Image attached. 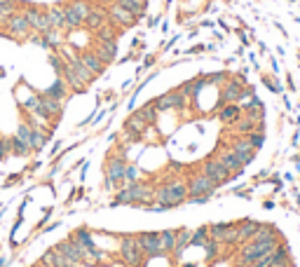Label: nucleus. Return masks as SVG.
<instances>
[{"instance_id": "obj_42", "label": "nucleus", "mask_w": 300, "mask_h": 267, "mask_svg": "<svg viewBox=\"0 0 300 267\" xmlns=\"http://www.w3.org/2000/svg\"><path fill=\"white\" fill-rule=\"evenodd\" d=\"M221 242H216V239H209V242H206V244L202 246L204 251H206V260H209V263H211V260H214L216 256H218V251H221Z\"/></svg>"}, {"instance_id": "obj_49", "label": "nucleus", "mask_w": 300, "mask_h": 267, "mask_svg": "<svg viewBox=\"0 0 300 267\" xmlns=\"http://www.w3.org/2000/svg\"><path fill=\"white\" fill-rule=\"evenodd\" d=\"M0 77H5V71H2V68H0Z\"/></svg>"}, {"instance_id": "obj_20", "label": "nucleus", "mask_w": 300, "mask_h": 267, "mask_svg": "<svg viewBox=\"0 0 300 267\" xmlns=\"http://www.w3.org/2000/svg\"><path fill=\"white\" fill-rule=\"evenodd\" d=\"M89 49L97 54V56L106 66H110L113 61H115V56H118V43H99V40H97V43L92 45Z\"/></svg>"}, {"instance_id": "obj_2", "label": "nucleus", "mask_w": 300, "mask_h": 267, "mask_svg": "<svg viewBox=\"0 0 300 267\" xmlns=\"http://www.w3.org/2000/svg\"><path fill=\"white\" fill-rule=\"evenodd\" d=\"M152 202H155V188L148 181L139 178V181L125 185L122 190H118L110 206H141V209H148Z\"/></svg>"}, {"instance_id": "obj_28", "label": "nucleus", "mask_w": 300, "mask_h": 267, "mask_svg": "<svg viewBox=\"0 0 300 267\" xmlns=\"http://www.w3.org/2000/svg\"><path fill=\"white\" fill-rule=\"evenodd\" d=\"M47 19H50V26H52V28H59V31H64V33L68 31L64 5H52V7H47Z\"/></svg>"}, {"instance_id": "obj_32", "label": "nucleus", "mask_w": 300, "mask_h": 267, "mask_svg": "<svg viewBox=\"0 0 300 267\" xmlns=\"http://www.w3.org/2000/svg\"><path fill=\"white\" fill-rule=\"evenodd\" d=\"M50 134H52V131H45V129H33V131H31V141H28L31 152H40V150L45 148V143L50 141Z\"/></svg>"}, {"instance_id": "obj_16", "label": "nucleus", "mask_w": 300, "mask_h": 267, "mask_svg": "<svg viewBox=\"0 0 300 267\" xmlns=\"http://www.w3.org/2000/svg\"><path fill=\"white\" fill-rule=\"evenodd\" d=\"M54 248H56V251H59L61 256L68 258L71 263H77V265H82V263H85V248H82L80 244H75V242L71 239V237H66V239H61V242H59V244L54 246Z\"/></svg>"}, {"instance_id": "obj_35", "label": "nucleus", "mask_w": 300, "mask_h": 267, "mask_svg": "<svg viewBox=\"0 0 300 267\" xmlns=\"http://www.w3.org/2000/svg\"><path fill=\"white\" fill-rule=\"evenodd\" d=\"M7 146H10V155H14V157H28V155H31V148H28L24 141L17 139V134H14V136H7Z\"/></svg>"}, {"instance_id": "obj_43", "label": "nucleus", "mask_w": 300, "mask_h": 267, "mask_svg": "<svg viewBox=\"0 0 300 267\" xmlns=\"http://www.w3.org/2000/svg\"><path fill=\"white\" fill-rule=\"evenodd\" d=\"M244 136H247L249 143H251V146H253L256 150L260 148L263 143H265V134H263V129H256V131H251V134H244Z\"/></svg>"}, {"instance_id": "obj_44", "label": "nucleus", "mask_w": 300, "mask_h": 267, "mask_svg": "<svg viewBox=\"0 0 300 267\" xmlns=\"http://www.w3.org/2000/svg\"><path fill=\"white\" fill-rule=\"evenodd\" d=\"M141 171H139V167L136 164H127V169H125V183H134V181H139L141 176H139Z\"/></svg>"}, {"instance_id": "obj_38", "label": "nucleus", "mask_w": 300, "mask_h": 267, "mask_svg": "<svg viewBox=\"0 0 300 267\" xmlns=\"http://www.w3.org/2000/svg\"><path fill=\"white\" fill-rule=\"evenodd\" d=\"M17 10H19V2L17 0H0V24L7 22Z\"/></svg>"}, {"instance_id": "obj_13", "label": "nucleus", "mask_w": 300, "mask_h": 267, "mask_svg": "<svg viewBox=\"0 0 300 267\" xmlns=\"http://www.w3.org/2000/svg\"><path fill=\"white\" fill-rule=\"evenodd\" d=\"M136 242H139L143 256L148 260L150 258H164L162 256V246H160V232H139Z\"/></svg>"}, {"instance_id": "obj_46", "label": "nucleus", "mask_w": 300, "mask_h": 267, "mask_svg": "<svg viewBox=\"0 0 300 267\" xmlns=\"http://www.w3.org/2000/svg\"><path fill=\"white\" fill-rule=\"evenodd\" d=\"M7 155H10V146H7V136H2L0 134V162L7 160Z\"/></svg>"}, {"instance_id": "obj_37", "label": "nucleus", "mask_w": 300, "mask_h": 267, "mask_svg": "<svg viewBox=\"0 0 300 267\" xmlns=\"http://www.w3.org/2000/svg\"><path fill=\"white\" fill-rule=\"evenodd\" d=\"M136 113H139V115L146 120L148 124H157V115H160V113H157V108H155V103H152V101H148L146 106H141Z\"/></svg>"}, {"instance_id": "obj_17", "label": "nucleus", "mask_w": 300, "mask_h": 267, "mask_svg": "<svg viewBox=\"0 0 300 267\" xmlns=\"http://www.w3.org/2000/svg\"><path fill=\"white\" fill-rule=\"evenodd\" d=\"M40 101H43L47 122H50L52 127H56V124H59V120H61V115H64V106H66V103H64V101H59V98L47 97L45 92H40Z\"/></svg>"}, {"instance_id": "obj_3", "label": "nucleus", "mask_w": 300, "mask_h": 267, "mask_svg": "<svg viewBox=\"0 0 300 267\" xmlns=\"http://www.w3.org/2000/svg\"><path fill=\"white\" fill-rule=\"evenodd\" d=\"M216 190H218V185H216L202 169L190 173V178H188V202L190 204H195L200 197H202V199H209Z\"/></svg>"}, {"instance_id": "obj_19", "label": "nucleus", "mask_w": 300, "mask_h": 267, "mask_svg": "<svg viewBox=\"0 0 300 267\" xmlns=\"http://www.w3.org/2000/svg\"><path fill=\"white\" fill-rule=\"evenodd\" d=\"M216 157L221 160V164H223V167H225L227 171H230L232 176H239V173L244 171V164L239 162V157H237V155H235V152H232L230 148L221 150V152H216Z\"/></svg>"}, {"instance_id": "obj_14", "label": "nucleus", "mask_w": 300, "mask_h": 267, "mask_svg": "<svg viewBox=\"0 0 300 267\" xmlns=\"http://www.w3.org/2000/svg\"><path fill=\"white\" fill-rule=\"evenodd\" d=\"M108 19L115 24V26H120V28H131V26H136V22H139L136 14H131L127 7L118 5L115 0H113V5L108 7Z\"/></svg>"}, {"instance_id": "obj_15", "label": "nucleus", "mask_w": 300, "mask_h": 267, "mask_svg": "<svg viewBox=\"0 0 300 267\" xmlns=\"http://www.w3.org/2000/svg\"><path fill=\"white\" fill-rule=\"evenodd\" d=\"M242 92H244V82L239 80V77H232V80H227L221 89V101H218V106L216 108H223L227 103H239V98H242Z\"/></svg>"}, {"instance_id": "obj_26", "label": "nucleus", "mask_w": 300, "mask_h": 267, "mask_svg": "<svg viewBox=\"0 0 300 267\" xmlns=\"http://www.w3.org/2000/svg\"><path fill=\"white\" fill-rule=\"evenodd\" d=\"M218 120L223 122V124H227V127H232L237 120L242 118V106H237V103H227V106L218 108Z\"/></svg>"}, {"instance_id": "obj_6", "label": "nucleus", "mask_w": 300, "mask_h": 267, "mask_svg": "<svg viewBox=\"0 0 300 267\" xmlns=\"http://www.w3.org/2000/svg\"><path fill=\"white\" fill-rule=\"evenodd\" d=\"M277 244H272V242H247V244H242L239 251H237L235 267H251L258 258H263L265 253H270Z\"/></svg>"}, {"instance_id": "obj_48", "label": "nucleus", "mask_w": 300, "mask_h": 267, "mask_svg": "<svg viewBox=\"0 0 300 267\" xmlns=\"http://www.w3.org/2000/svg\"><path fill=\"white\" fill-rule=\"evenodd\" d=\"M66 267H80V265H77V263H68V265H66Z\"/></svg>"}, {"instance_id": "obj_9", "label": "nucleus", "mask_w": 300, "mask_h": 267, "mask_svg": "<svg viewBox=\"0 0 300 267\" xmlns=\"http://www.w3.org/2000/svg\"><path fill=\"white\" fill-rule=\"evenodd\" d=\"M24 7V17H26V22L31 24L33 33H38V35H43L47 33L52 26H50V19H47V10L45 7H38V5H33V2H22Z\"/></svg>"}, {"instance_id": "obj_7", "label": "nucleus", "mask_w": 300, "mask_h": 267, "mask_svg": "<svg viewBox=\"0 0 300 267\" xmlns=\"http://www.w3.org/2000/svg\"><path fill=\"white\" fill-rule=\"evenodd\" d=\"M2 35L5 38H10V40H17V43H26V40H31L33 35V28L31 24L26 22V17H24V12H14L7 22L2 24Z\"/></svg>"}, {"instance_id": "obj_27", "label": "nucleus", "mask_w": 300, "mask_h": 267, "mask_svg": "<svg viewBox=\"0 0 300 267\" xmlns=\"http://www.w3.org/2000/svg\"><path fill=\"white\" fill-rule=\"evenodd\" d=\"M148 127H150V124L141 118L136 110H134V113L125 120V131H129V134H136V136H143V134L148 131Z\"/></svg>"}, {"instance_id": "obj_22", "label": "nucleus", "mask_w": 300, "mask_h": 267, "mask_svg": "<svg viewBox=\"0 0 300 267\" xmlns=\"http://www.w3.org/2000/svg\"><path fill=\"white\" fill-rule=\"evenodd\" d=\"M106 22H108V10L106 7H101V5H92V10H89V14H87V19H85V28H89V31L94 33L99 26H103Z\"/></svg>"}, {"instance_id": "obj_25", "label": "nucleus", "mask_w": 300, "mask_h": 267, "mask_svg": "<svg viewBox=\"0 0 300 267\" xmlns=\"http://www.w3.org/2000/svg\"><path fill=\"white\" fill-rule=\"evenodd\" d=\"M190 239H193V230H188V227H178L176 230V246H174V253H172L174 260H178L183 256V251L190 246Z\"/></svg>"}, {"instance_id": "obj_33", "label": "nucleus", "mask_w": 300, "mask_h": 267, "mask_svg": "<svg viewBox=\"0 0 300 267\" xmlns=\"http://www.w3.org/2000/svg\"><path fill=\"white\" fill-rule=\"evenodd\" d=\"M40 263H45L47 267H66L71 260H68L66 256H61V253H59V251L52 246V248H50V251L43 256V260H40Z\"/></svg>"}, {"instance_id": "obj_29", "label": "nucleus", "mask_w": 300, "mask_h": 267, "mask_svg": "<svg viewBox=\"0 0 300 267\" xmlns=\"http://www.w3.org/2000/svg\"><path fill=\"white\" fill-rule=\"evenodd\" d=\"M71 239H73L75 244L82 246L85 251H92V248L97 246L94 244V237H92V230L85 227V225H82V227H77V230H73V232H71Z\"/></svg>"}, {"instance_id": "obj_21", "label": "nucleus", "mask_w": 300, "mask_h": 267, "mask_svg": "<svg viewBox=\"0 0 300 267\" xmlns=\"http://www.w3.org/2000/svg\"><path fill=\"white\" fill-rule=\"evenodd\" d=\"M260 223L258 220H251V218H244V220H237V230H239V237H237V246L247 244L253 239V235L258 232Z\"/></svg>"}, {"instance_id": "obj_34", "label": "nucleus", "mask_w": 300, "mask_h": 267, "mask_svg": "<svg viewBox=\"0 0 300 267\" xmlns=\"http://www.w3.org/2000/svg\"><path fill=\"white\" fill-rule=\"evenodd\" d=\"M160 246H162V256H172L174 246H176V230H162Z\"/></svg>"}, {"instance_id": "obj_40", "label": "nucleus", "mask_w": 300, "mask_h": 267, "mask_svg": "<svg viewBox=\"0 0 300 267\" xmlns=\"http://www.w3.org/2000/svg\"><path fill=\"white\" fill-rule=\"evenodd\" d=\"M50 64L54 66V71H56V77H64L66 64H68V61H66L61 54H59V52H52V54H50Z\"/></svg>"}, {"instance_id": "obj_11", "label": "nucleus", "mask_w": 300, "mask_h": 267, "mask_svg": "<svg viewBox=\"0 0 300 267\" xmlns=\"http://www.w3.org/2000/svg\"><path fill=\"white\" fill-rule=\"evenodd\" d=\"M152 103L157 108V113H167V110H183L185 103H188V97L183 94L181 89H172V92H167V94H162V97L152 98Z\"/></svg>"}, {"instance_id": "obj_23", "label": "nucleus", "mask_w": 300, "mask_h": 267, "mask_svg": "<svg viewBox=\"0 0 300 267\" xmlns=\"http://www.w3.org/2000/svg\"><path fill=\"white\" fill-rule=\"evenodd\" d=\"M120 26H115V24L108 19L103 26H99L97 31H94V38H97L99 43H118V38H120Z\"/></svg>"}, {"instance_id": "obj_12", "label": "nucleus", "mask_w": 300, "mask_h": 267, "mask_svg": "<svg viewBox=\"0 0 300 267\" xmlns=\"http://www.w3.org/2000/svg\"><path fill=\"white\" fill-rule=\"evenodd\" d=\"M227 148L235 152L237 157H239V162L247 167V164H251V162L256 160V152L258 150L249 143V139L247 136H242V134H237L235 139H230V143H227Z\"/></svg>"}, {"instance_id": "obj_41", "label": "nucleus", "mask_w": 300, "mask_h": 267, "mask_svg": "<svg viewBox=\"0 0 300 267\" xmlns=\"http://www.w3.org/2000/svg\"><path fill=\"white\" fill-rule=\"evenodd\" d=\"M31 131H33V127L31 124H28V122H19V127H17V139L19 141H24V143H26V146H28V141H31ZM28 148H31V146H28Z\"/></svg>"}, {"instance_id": "obj_18", "label": "nucleus", "mask_w": 300, "mask_h": 267, "mask_svg": "<svg viewBox=\"0 0 300 267\" xmlns=\"http://www.w3.org/2000/svg\"><path fill=\"white\" fill-rule=\"evenodd\" d=\"M77 59H80V61L85 64V68H87V71H89L92 75H94V77L103 75V71L108 68V66L103 64V61H101V59H99V56H97L94 52H92V49H85V52H80V54H77Z\"/></svg>"}, {"instance_id": "obj_1", "label": "nucleus", "mask_w": 300, "mask_h": 267, "mask_svg": "<svg viewBox=\"0 0 300 267\" xmlns=\"http://www.w3.org/2000/svg\"><path fill=\"white\" fill-rule=\"evenodd\" d=\"M185 202H188V183L178 178V173H172L155 188V202L146 211H169L178 209Z\"/></svg>"}, {"instance_id": "obj_10", "label": "nucleus", "mask_w": 300, "mask_h": 267, "mask_svg": "<svg viewBox=\"0 0 300 267\" xmlns=\"http://www.w3.org/2000/svg\"><path fill=\"white\" fill-rule=\"evenodd\" d=\"M200 169H202L204 173H206V176H209V178H211V181L218 185V188H221V185H225V183H230L232 178H235V176H232V173H230V171H227L223 164H221V160H218L216 155H214V157H206V160L202 162V167H200Z\"/></svg>"}, {"instance_id": "obj_36", "label": "nucleus", "mask_w": 300, "mask_h": 267, "mask_svg": "<svg viewBox=\"0 0 300 267\" xmlns=\"http://www.w3.org/2000/svg\"><path fill=\"white\" fill-rule=\"evenodd\" d=\"M118 5H122V7H127L131 14H136V17H143L146 14V5H148V0H115Z\"/></svg>"}, {"instance_id": "obj_8", "label": "nucleus", "mask_w": 300, "mask_h": 267, "mask_svg": "<svg viewBox=\"0 0 300 267\" xmlns=\"http://www.w3.org/2000/svg\"><path fill=\"white\" fill-rule=\"evenodd\" d=\"M92 10V2L89 0H68L64 5L66 12V26L68 31H75V28H82L85 26L87 14Z\"/></svg>"}, {"instance_id": "obj_47", "label": "nucleus", "mask_w": 300, "mask_h": 267, "mask_svg": "<svg viewBox=\"0 0 300 267\" xmlns=\"http://www.w3.org/2000/svg\"><path fill=\"white\" fill-rule=\"evenodd\" d=\"M22 181V173H14V176H10L7 181H5V185H14V183Z\"/></svg>"}, {"instance_id": "obj_30", "label": "nucleus", "mask_w": 300, "mask_h": 267, "mask_svg": "<svg viewBox=\"0 0 300 267\" xmlns=\"http://www.w3.org/2000/svg\"><path fill=\"white\" fill-rule=\"evenodd\" d=\"M68 92H71V89H68V85H66L64 77H56V80H54V85L45 89V94H47V97L59 98V101H64V103L68 101Z\"/></svg>"}, {"instance_id": "obj_31", "label": "nucleus", "mask_w": 300, "mask_h": 267, "mask_svg": "<svg viewBox=\"0 0 300 267\" xmlns=\"http://www.w3.org/2000/svg\"><path fill=\"white\" fill-rule=\"evenodd\" d=\"M68 68H71V71H73V73L77 75V77H80V80H82V82H85L87 87H89L92 82H94V75H92V73H89V71L85 68V64H82V61L77 59V54H75L73 59L68 61Z\"/></svg>"}, {"instance_id": "obj_45", "label": "nucleus", "mask_w": 300, "mask_h": 267, "mask_svg": "<svg viewBox=\"0 0 300 267\" xmlns=\"http://www.w3.org/2000/svg\"><path fill=\"white\" fill-rule=\"evenodd\" d=\"M204 80H206V85H221L227 80V73L221 71V73H211V75H204Z\"/></svg>"}, {"instance_id": "obj_5", "label": "nucleus", "mask_w": 300, "mask_h": 267, "mask_svg": "<svg viewBox=\"0 0 300 267\" xmlns=\"http://www.w3.org/2000/svg\"><path fill=\"white\" fill-rule=\"evenodd\" d=\"M120 260L125 267H146L148 258L143 256L136 235H120Z\"/></svg>"}, {"instance_id": "obj_24", "label": "nucleus", "mask_w": 300, "mask_h": 267, "mask_svg": "<svg viewBox=\"0 0 300 267\" xmlns=\"http://www.w3.org/2000/svg\"><path fill=\"white\" fill-rule=\"evenodd\" d=\"M232 129H235L237 134H251V131H256V129H263V122L256 118H251V115H247L244 110H242V118L237 120L235 124H232Z\"/></svg>"}, {"instance_id": "obj_39", "label": "nucleus", "mask_w": 300, "mask_h": 267, "mask_svg": "<svg viewBox=\"0 0 300 267\" xmlns=\"http://www.w3.org/2000/svg\"><path fill=\"white\" fill-rule=\"evenodd\" d=\"M209 225H202L200 230H193V239H190V246H204L209 242Z\"/></svg>"}, {"instance_id": "obj_4", "label": "nucleus", "mask_w": 300, "mask_h": 267, "mask_svg": "<svg viewBox=\"0 0 300 267\" xmlns=\"http://www.w3.org/2000/svg\"><path fill=\"white\" fill-rule=\"evenodd\" d=\"M127 157H125V152L120 150V152H110L106 157V167H103V185H106V190L110 188H118L120 183H125V169H127Z\"/></svg>"}]
</instances>
